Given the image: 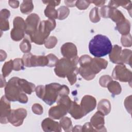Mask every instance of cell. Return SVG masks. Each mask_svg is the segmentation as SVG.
Here are the masks:
<instances>
[{"label": "cell", "instance_id": "obj_28", "mask_svg": "<svg viewBox=\"0 0 132 132\" xmlns=\"http://www.w3.org/2000/svg\"><path fill=\"white\" fill-rule=\"evenodd\" d=\"M34 9V5L31 1H24L21 4L20 11L25 14H28L31 12Z\"/></svg>", "mask_w": 132, "mask_h": 132}, {"label": "cell", "instance_id": "obj_30", "mask_svg": "<svg viewBox=\"0 0 132 132\" xmlns=\"http://www.w3.org/2000/svg\"><path fill=\"white\" fill-rule=\"evenodd\" d=\"M12 70H13V60H10L4 64L2 70V75L4 77L8 76Z\"/></svg>", "mask_w": 132, "mask_h": 132}, {"label": "cell", "instance_id": "obj_18", "mask_svg": "<svg viewBox=\"0 0 132 132\" xmlns=\"http://www.w3.org/2000/svg\"><path fill=\"white\" fill-rule=\"evenodd\" d=\"M41 126L43 131L46 132H59L61 131V127L60 123L50 118H46L43 120L41 123Z\"/></svg>", "mask_w": 132, "mask_h": 132}, {"label": "cell", "instance_id": "obj_1", "mask_svg": "<svg viewBox=\"0 0 132 132\" xmlns=\"http://www.w3.org/2000/svg\"><path fill=\"white\" fill-rule=\"evenodd\" d=\"M78 57L69 59L62 58L58 60L54 69V72L59 77H67L70 84L74 85L77 80V75L78 74V68L77 65L78 63Z\"/></svg>", "mask_w": 132, "mask_h": 132}, {"label": "cell", "instance_id": "obj_8", "mask_svg": "<svg viewBox=\"0 0 132 132\" xmlns=\"http://www.w3.org/2000/svg\"><path fill=\"white\" fill-rule=\"evenodd\" d=\"M22 60L26 67L47 66L48 63L47 56L33 55L30 53H25L23 56Z\"/></svg>", "mask_w": 132, "mask_h": 132}, {"label": "cell", "instance_id": "obj_3", "mask_svg": "<svg viewBox=\"0 0 132 132\" xmlns=\"http://www.w3.org/2000/svg\"><path fill=\"white\" fill-rule=\"evenodd\" d=\"M108 61L104 59L94 58L87 63L80 65L78 73L85 79L90 80L93 79L102 69L106 68Z\"/></svg>", "mask_w": 132, "mask_h": 132}, {"label": "cell", "instance_id": "obj_40", "mask_svg": "<svg viewBox=\"0 0 132 132\" xmlns=\"http://www.w3.org/2000/svg\"><path fill=\"white\" fill-rule=\"evenodd\" d=\"M0 29L1 31H6L9 29V24L8 19L0 18Z\"/></svg>", "mask_w": 132, "mask_h": 132}, {"label": "cell", "instance_id": "obj_7", "mask_svg": "<svg viewBox=\"0 0 132 132\" xmlns=\"http://www.w3.org/2000/svg\"><path fill=\"white\" fill-rule=\"evenodd\" d=\"M61 85L58 83H51L45 86V90L42 100L48 105L53 104L59 97Z\"/></svg>", "mask_w": 132, "mask_h": 132}, {"label": "cell", "instance_id": "obj_2", "mask_svg": "<svg viewBox=\"0 0 132 132\" xmlns=\"http://www.w3.org/2000/svg\"><path fill=\"white\" fill-rule=\"evenodd\" d=\"M112 48L109 39L103 35L95 36L90 41L89 50L94 57L100 58L109 54Z\"/></svg>", "mask_w": 132, "mask_h": 132}, {"label": "cell", "instance_id": "obj_23", "mask_svg": "<svg viewBox=\"0 0 132 132\" xmlns=\"http://www.w3.org/2000/svg\"><path fill=\"white\" fill-rule=\"evenodd\" d=\"M19 84L21 89L25 93L30 94L32 92L35 91V85L24 79L20 78L19 80Z\"/></svg>", "mask_w": 132, "mask_h": 132}, {"label": "cell", "instance_id": "obj_34", "mask_svg": "<svg viewBox=\"0 0 132 132\" xmlns=\"http://www.w3.org/2000/svg\"><path fill=\"white\" fill-rule=\"evenodd\" d=\"M57 43V39L55 36H51L48 37L44 42V46L47 48H54Z\"/></svg>", "mask_w": 132, "mask_h": 132}, {"label": "cell", "instance_id": "obj_51", "mask_svg": "<svg viewBox=\"0 0 132 132\" xmlns=\"http://www.w3.org/2000/svg\"><path fill=\"white\" fill-rule=\"evenodd\" d=\"M6 84H7V82L6 81L5 77L3 76L2 74H1V87L3 88L6 86Z\"/></svg>", "mask_w": 132, "mask_h": 132}, {"label": "cell", "instance_id": "obj_50", "mask_svg": "<svg viewBox=\"0 0 132 132\" xmlns=\"http://www.w3.org/2000/svg\"><path fill=\"white\" fill-rule=\"evenodd\" d=\"M65 4L69 7H74L75 6V1H64Z\"/></svg>", "mask_w": 132, "mask_h": 132}, {"label": "cell", "instance_id": "obj_41", "mask_svg": "<svg viewBox=\"0 0 132 132\" xmlns=\"http://www.w3.org/2000/svg\"><path fill=\"white\" fill-rule=\"evenodd\" d=\"M32 112L36 114H38V115H40L41 114H42L43 111V107L42 106L38 103H35L32 106Z\"/></svg>", "mask_w": 132, "mask_h": 132}, {"label": "cell", "instance_id": "obj_22", "mask_svg": "<svg viewBox=\"0 0 132 132\" xmlns=\"http://www.w3.org/2000/svg\"><path fill=\"white\" fill-rule=\"evenodd\" d=\"M121 6L127 9L131 15V2L130 1H110L108 4V6L111 8H117L119 6Z\"/></svg>", "mask_w": 132, "mask_h": 132}, {"label": "cell", "instance_id": "obj_10", "mask_svg": "<svg viewBox=\"0 0 132 132\" xmlns=\"http://www.w3.org/2000/svg\"><path fill=\"white\" fill-rule=\"evenodd\" d=\"M112 78L122 82L131 83L132 78L131 72L127 69L124 64H119L115 67L112 73Z\"/></svg>", "mask_w": 132, "mask_h": 132}, {"label": "cell", "instance_id": "obj_4", "mask_svg": "<svg viewBox=\"0 0 132 132\" xmlns=\"http://www.w3.org/2000/svg\"><path fill=\"white\" fill-rule=\"evenodd\" d=\"M19 77H13L9 79L5 88V94L10 101H18L21 103L25 104L28 102V97L19 85Z\"/></svg>", "mask_w": 132, "mask_h": 132}, {"label": "cell", "instance_id": "obj_43", "mask_svg": "<svg viewBox=\"0 0 132 132\" xmlns=\"http://www.w3.org/2000/svg\"><path fill=\"white\" fill-rule=\"evenodd\" d=\"M110 7L108 6H104L100 9V14L101 16L104 18H108V13Z\"/></svg>", "mask_w": 132, "mask_h": 132}, {"label": "cell", "instance_id": "obj_5", "mask_svg": "<svg viewBox=\"0 0 132 132\" xmlns=\"http://www.w3.org/2000/svg\"><path fill=\"white\" fill-rule=\"evenodd\" d=\"M56 25L55 20L48 19L47 20L41 21L36 31L30 36L31 42L39 45L44 44L51 31L55 28Z\"/></svg>", "mask_w": 132, "mask_h": 132}, {"label": "cell", "instance_id": "obj_21", "mask_svg": "<svg viewBox=\"0 0 132 132\" xmlns=\"http://www.w3.org/2000/svg\"><path fill=\"white\" fill-rule=\"evenodd\" d=\"M108 18H110L114 22L116 23L117 24L122 23L126 19L124 15L120 10L117 8L111 7H110L109 9Z\"/></svg>", "mask_w": 132, "mask_h": 132}, {"label": "cell", "instance_id": "obj_26", "mask_svg": "<svg viewBox=\"0 0 132 132\" xmlns=\"http://www.w3.org/2000/svg\"><path fill=\"white\" fill-rule=\"evenodd\" d=\"M107 87L109 92L113 95H118L121 92V86L117 81L111 80L108 83Z\"/></svg>", "mask_w": 132, "mask_h": 132}, {"label": "cell", "instance_id": "obj_33", "mask_svg": "<svg viewBox=\"0 0 132 132\" xmlns=\"http://www.w3.org/2000/svg\"><path fill=\"white\" fill-rule=\"evenodd\" d=\"M31 48V44L29 41L27 39H24L20 44V48L21 51L24 53H29Z\"/></svg>", "mask_w": 132, "mask_h": 132}, {"label": "cell", "instance_id": "obj_49", "mask_svg": "<svg viewBox=\"0 0 132 132\" xmlns=\"http://www.w3.org/2000/svg\"><path fill=\"white\" fill-rule=\"evenodd\" d=\"M8 3L13 8H16L19 5V2L18 1H9Z\"/></svg>", "mask_w": 132, "mask_h": 132}, {"label": "cell", "instance_id": "obj_17", "mask_svg": "<svg viewBox=\"0 0 132 132\" xmlns=\"http://www.w3.org/2000/svg\"><path fill=\"white\" fill-rule=\"evenodd\" d=\"M44 4H47V5L44 10V14L50 19L55 20L57 19L58 13L57 10L55 8V6H58L60 3V1H43Z\"/></svg>", "mask_w": 132, "mask_h": 132}, {"label": "cell", "instance_id": "obj_45", "mask_svg": "<svg viewBox=\"0 0 132 132\" xmlns=\"http://www.w3.org/2000/svg\"><path fill=\"white\" fill-rule=\"evenodd\" d=\"M81 131H95L90 122H87L82 126Z\"/></svg>", "mask_w": 132, "mask_h": 132}, {"label": "cell", "instance_id": "obj_48", "mask_svg": "<svg viewBox=\"0 0 132 132\" xmlns=\"http://www.w3.org/2000/svg\"><path fill=\"white\" fill-rule=\"evenodd\" d=\"M89 2L90 3H93L98 7L103 6L105 3V1H89Z\"/></svg>", "mask_w": 132, "mask_h": 132}, {"label": "cell", "instance_id": "obj_39", "mask_svg": "<svg viewBox=\"0 0 132 132\" xmlns=\"http://www.w3.org/2000/svg\"><path fill=\"white\" fill-rule=\"evenodd\" d=\"M90 4L89 1H76L75 6L78 9L85 10L89 7Z\"/></svg>", "mask_w": 132, "mask_h": 132}, {"label": "cell", "instance_id": "obj_12", "mask_svg": "<svg viewBox=\"0 0 132 132\" xmlns=\"http://www.w3.org/2000/svg\"><path fill=\"white\" fill-rule=\"evenodd\" d=\"M40 24V18L36 13L29 14L25 21V34L29 36L32 35L37 30Z\"/></svg>", "mask_w": 132, "mask_h": 132}, {"label": "cell", "instance_id": "obj_6", "mask_svg": "<svg viewBox=\"0 0 132 132\" xmlns=\"http://www.w3.org/2000/svg\"><path fill=\"white\" fill-rule=\"evenodd\" d=\"M72 101L68 95L59 96L57 100V105L52 107L48 110L50 117L54 119H60L68 112Z\"/></svg>", "mask_w": 132, "mask_h": 132}, {"label": "cell", "instance_id": "obj_44", "mask_svg": "<svg viewBox=\"0 0 132 132\" xmlns=\"http://www.w3.org/2000/svg\"><path fill=\"white\" fill-rule=\"evenodd\" d=\"M131 95H129V96L127 97L124 101V105L125 106V108L128 112H129V113H131Z\"/></svg>", "mask_w": 132, "mask_h": 132}, {"label": "cell", "instance_id": "obj_15", "mask_svg": "<svg viewBox=\"0 0 132 132\" xmlns=\"http://www.w3.org/2000/svg\"><path fill=\"white\" fill-rule=\"evenodd\" d=\"M104 114L100 111H97L91 118L90 123L95 131H106L104 126Z\"/></svg>", "mask_w": 132, "mask_h": 132}, {"label": "cell", "instance_id": "obj_36", "mask_svg": "<svg viewBox=\"0 0 132 132\" xmlns=\"http://www.w3.org/2000/svg\"><path fill=\"white\" fill-rule=\"evenodd\" d=\"M121 43L124 47H130L131 45V36L130 34L127 35H122L121 37Z\"/></svg>", "mask_w": 132, "mask_h": 132}, {"label": "cell", "instance_id": "obj_14", "mask_svg": "<svg viewBox=\"0 0 132 132\" xmlns=\"http://www.w3.org/2000/svg\"><path fill=\"white\" fill-rule=\"evenodd\" d=\"M96 105L95 98L89 95H86L82 98L80 105L85 116L93 110Z\"/></svg>", "mask_w": 132, "mask_h": 132}, {"label": "cell", "instance_id": "obj_20", "mask_svg": "<svg viewBox=\"0 0 132 132\" xmlns=\"http://www.w3.org/2000/svg\"><path fill=\"white\" fill-rule=\"evenodd\" d=\"M68 112L76 120L81 119L85 116L80 106L75 101L72 102L71 105L69 109Z\"/></svg>", "mask_w": 132, "mask_h": 132}, {"label": "cell", "instance_id": "obj_13", "mask_svg": "<svg viewBox=\"0 0 132 132\" xmlns=\"http://www.w3.org/2000/svg\"><path fill=\"white\" fill-rule=\"evenodd\" d=\"M11 111L10 101L6 98L5 95L3 96L0 102V122L1 124H7L9 122L8 117Z\"/></svg>", "mask_w": 132, "mask_h": 132}, {"label": "cell", "instance_id": "obj_46", "mask_svg": "<svg viewBox=\"0 0 132 132\" xmlns=\"http://www.w3.org/2000/svg\"><path fill=\"white\" fill-rule=\"evenodd\" d=\"M70 93L69 88L67 86L61 85L60 91H59V96L63 95H68Z\"/></svg>", "mask_w": 132, "mask_h": 132}, {"label": "cell", "instance_id": "obj_47", "mask_svg": "<svg viewBox=\"0 0 132 132\" xmlns=\"http://www.w3.org/2000/svg\"><path fill=\"white\" fill-rule=\"evenodd\" d=\"M10 15V11L6 9H2L0 12V18L8 19L9 18Z\"/></svg>", "mask_w": 132, "mask_h": 132}, {"label": "cell", "instance_id": "obj_24", "mask_svg": "<svg viewBox=\"0 0 132 132\" xmlns=\"http://www.w3.org/2000/svg\"><path fill=\"white\" fill-rule=\"evenodd\" d=\"M130 29V23L129 20L125 19L121 23L118 24L116 25V29L122 35H127L129 34Z\"/></svg>", "mask_w": 132, "mask_h": 132}, {"label": "cell", "instance_id": "obj_35", "mask_svg": "<svg viewBox=\"0 0 132 132\" xmlns=\"http://www.w3.org/2000/svg\"><path fill=\"white\" fill-rule=\"evenodd\" d=\"M13 70L14 71H20L24 69V64L22 59L15 58L13 60Z\"/></svg>", "mask_w": 132, "mask_h": 132}, {"label": "cell", "instance_id": "obj_29", "mask_svg": "<svg viewBox=\"0 0 132 132\" xmlns=\"http://www.w3.org/2000/svg\"><path fill=\"white\" fill-rule=\"evenodd\" d=\"M60 125L65 131H71L72 129V124L71 119L68 117H63L59 122Z\"/></svg>", "mask_w": 132, "mask_h": 132}, {"label": "cell", "instance_id": "obj_52", "mask_svg": "<svg viewBox=\"0 0 132 132\" xmlns=\"http://www.w3.org/2000/svg\"><path fill=\"white\" fill-rule=\"evenodd\" d=\"M7 57L6 53L2 50H1V61H3L6 59Z\"/></svg>", "mask_w": 132, "mask_h": 132}, {"label": "cell", "instance_id": "obj_32", "mask_svg": "<svg viewBox=\"0 0 132 132\" xmlns=\"http://www.w3.org/2000/svg\"><path fill=\"white\" fill-rule=\"evenodd\" d=\"M89 18L90 21L93 23H97L100 20V16L97 7H94L90 12Z\"/></svg>", "mask_w": 132, "mask_h": 132}, {"label": "cell", "instance_id": "obj_9", "mask_svg": "<svg viewBox=\"0 0 132 132\" xmlns=\"http://www.w3.org/2000/svg\"><path fill=\"white\" fill-rule=\"evenodd\" d=\"M13 28L11 30L10 36L15 41L22 40L25 34V24L24 19L20 16L15 17L13 22Z\"/></svg>", "mask_w": 132, "mask_h": 132}, {"label": "cell", "instance_id": "obj_11", "mask_svg": "<svg viewBox=\"0 0 132 132\" xmlns=\"http://www.w3.org/2000/svg\"><path fill=\"white\" fill-rule=\"evenodd\" d=\"M27 116V111L24 108H18L11 110L8 117L9 123L14 126H19L22 125L24 119Z\"/></svg>", "mask_w": 132, "mask_h": 132}, {"label": "cell", "instance_id": "obj_38", "mask_svg": "<svg viewBox=\"0 0 132 132\" xmlns=\"http://www.w3.org/2000/svg\"><path fill=\"white\" fill-rule=\"evenodd\" d=\"M48 60V63L47 67H53L56 66V64L58 61V58L53 54H50L47 55Z\"/></svg>", "mask_w": 132, "mask_h": 132}, {"label": "cell", "instance_id": "obj_27", "mask_svg": "<svg viewBox=\"0 0 132 132\" xmlns=\"http://www.w3.org/2000/svg\"><path fill=\"white\" fill-rule=\"evenodd\" d=\"M131 54L132 52L130 50L124 49L122 50L121 59L122 64L126 63L131 66Z\"/></svg>", "mask_w": 132, "mask_h": 132}, {"label": "cell", "instance_id": "obj_19", "mask_svg": "<svg viewBox=\"0 0 132 132\" xmlns=\"http://www.w3.org/2000/svg\"><path fill=\"white\" fill-rule=\"evenodd\" d=\"M121 52L122 48L118 45H114L112 48L110 53L109 54L110 60L113 63L122 64L121 62Z\"/></svg>", "mask_w": 132, "mask_h": 132}, {"label": "cell", "instance_id": "obj_42", "mask_svg": "<svg viewBox=\"0 0 132 132\" xmlns=\"http://www.w3.org/2000/svg\"><path fill=\"white\" fill-rule=\"evenodd\" d=\"M45 90V86L39 85L37 86L35 89V92L37 96L41 99H42L44 95Z\"/></svg>", "mask_w": 132, "mask_h": 132}, {"label": "cell", "instance_id": "obj_53", "mask_svg": "<svg viewBox=\"0 0 132 132\" xmlns=\"http://www.w3.org/2000/svg\"><path fill=\"white\" fill-rule=\"evenodd\" d=\"M82 126L80 125H76L72 128V131H81Z\"/></svg>", "mask_w": 132, "mask_h": 132}, {"label": "cell", "instance_id": "obj_31", "mask_svg": "<svg viewBox=\"0 0 132 132\" xmlns=\"http://www.w3.org/2000/svg\"><path fill=\"white\" fill-rule=\"evenodd\" d=\"M58 20H64L68 17L70 13L69 9L65 6H61L57 10Z\"/></svg>", "mask_w": 132, "mask_h": 132}, {"label": "cell", "instance_id": "obj_37", "mask_svg": "<svg viewBox=\"0 0 132 132\" xmlns=\"http://www.w3.org/2000/svg\"><path fill=\"white\" fill-rule=\"evenodd\" d=\"M112 80V77H111L109 75H105L102 76L99 80L100 85L103 87H107L108 83Z\"/></svg>", "mask_w": 132, "mask_h": 132}, {"label": "cell", "instance_id": "obj_25", "mask_svg": "<svg viewBox=\"0 0 132 132\" xmlns=\"http://www.w3.org/2000/svg\"><path fill=\"white\" fill-rule=\"evenodd\" d=\"M97 110L102 112L105 116L108 114L111 110L110 102L106 99L101 100L98 104Z\"/></svg>", "mask_w": 132, "mask_h": 132}, {"label": "cell", "instance_id": "obj_16", "mask_svg": "<svg viewBox=\"0 0 132 132\" xmlns=\"http://www.w3.org/2000/svg\"><path fill=\"white\" fill-rule=\"evenodd\" d=\"M61 53L66 58L73 59L77 57V50L76 45L73 43L67 42L61 47Z\"/></svg>", "mask_w": 132, "mask_h": 132}]
</instances>
